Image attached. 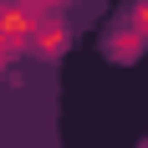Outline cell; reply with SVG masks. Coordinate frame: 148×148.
Wrapping results in <instances>:
<instances>
[{"label": "cell", "instance_id": "1", "mask_svg": "<svg viewBox=\"0 0 148 148\" xmlns=\"http://www.w3.org/2000/svg\"><path fill=\"white\" fill-rule=\"evenodd\" d=\"M66 41H72V31L61 26V21H51V15H46L41 31H36V41H31V51H41V56H61V51H66Z\"/></svg>", "mask_w": 148, "mask_h": 148}, {"label": "cell", "instance_id": "2", "mask_svg": "<svg viewBox=\"0 0 148 148\" xmlns=\"http://www.w3.org/2000/svg\"><path fill=\"white\" fill-rule=\"evenodd\" d=\"M138 51H143V31H138L133 21H128V26H118L112 36H107V56H112V61H133Z\"/></svg>", "mask_w": 148, "mask_h": 148}, {"label": "cell", "instance_id": "3", "mask_svg": "<svg viewBox=\"0 0 148 148\" xmlns=\"http://www.w3.org/2000/svg\"><path fill=\"white\" fill-rule=\"evenodd\" d=\"M133 26L148 36V0H138V5H133Z\"/></svg>", "mask_w": 148, "mask_h": 148}, {"label": "cell", "instance_id": "4", "mask_svg": "<svg viewBox=\"0 0 148 148\" xmlns=\"http://www.w3.org/2000/svg\"><path fill=\"white\" fill-rule=\"evenodd\" d=\"M31 10H41V15H51V10H61V0H26Z\"/></svg>", "mask_w": 148, "mask_h": 148}]
</instances>
